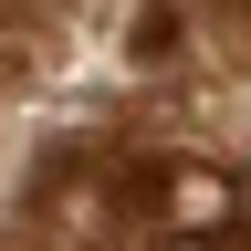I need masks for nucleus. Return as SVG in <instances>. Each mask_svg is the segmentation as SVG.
<instances>
[{"mask_svg":"<svg viewBox=\"0 0 251 251\" xmlns=\"http://www.w3.org/2000/svg\"><path fill=\"white\" fill-rule=\"evenodd\" d=\"M147 251H220L209 230H168V241H147Z\"/></svg>","mask_w":251,"mask_h":251,"instance_id":"f257e3e1","label":"nucleus"}]
</instances>
